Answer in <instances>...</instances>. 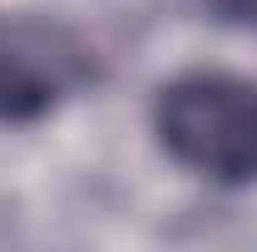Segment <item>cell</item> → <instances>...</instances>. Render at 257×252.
Instances as JSON below:
<instances>
[{
  "label": "cell",
  "instance_id": "3",
  "mask_svg": "<svg viewBox=\"0 0 257 252\" xmlns=\"http://www.w3.org/2000/svg\"><path fill=\"white\" fill-rule=\"evenodd\" d=\"M223 25H237V30H252L257 35V0H203Z\"/></svg>",
  "mask_w": 257,
  "mask_h": 252
},
{
  "label": "cell",
  "instance_id": "2",
  "mask_svg": "<svg viewBox=\"0 0 257 252\" xmlns=\"http://www.w3.org/2000/svg\"><path fill=\"white\" fill-rule=\"evenodd\" d=\"M94 79V50L60 20L0 15V124H35Z\"/></svg>",
  "mask_w": 257,
  "mask_h": 252
},
{
  "label": "cell",
  "instance_id": "1",
  "mask_svg": "<svg viewBox=\"0 0 257 252\" xmlns=\"http://www.w3.org/2000/svg\"><path fill=\"white\" fill-rule=\"evenodd\" d=\"M159 149L208 183H257V79L193 69L168 79L154 99Z\"/></svg>",
  "mask_w": 257,
  "mask_h": 252
}]
</instances>
